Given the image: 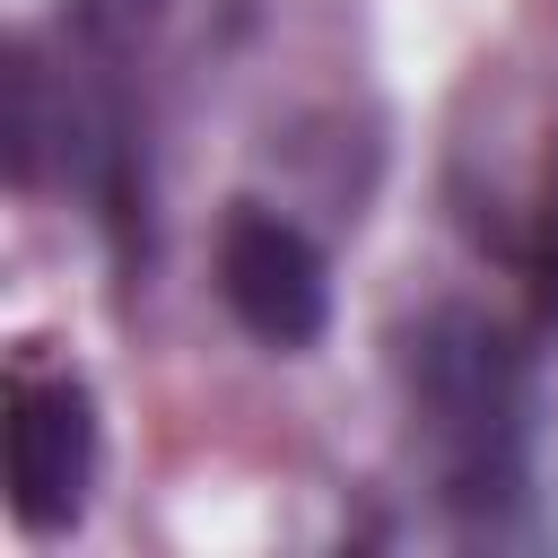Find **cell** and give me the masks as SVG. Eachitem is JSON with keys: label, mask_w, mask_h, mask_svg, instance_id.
<instances>
[{"label": "cell", "mask_w": 558, "mask_h": 558, "mask_svg": "<svg viewBox=\"0 0 558 558\" xmlns=\"http://www.w3.org/2000/svg\"><path fill=\"white\" fill-rule=\"evenodd\" d=\"M401 384L445 471V497L462 514L514 506L523 497V366L506 331H488L480 314H427L401 349Z\"/></svg>", "instance_id": "cell-1"}, {"label": "cell", "mask_w": 558, "mask_h": 558, "mask_svg": "<svg viewBox=\"0 0 558 558\" xmlns=\"http://www.w3.org/2000/svg\"><path fill=\"white\" fill-rule=\"evenodd\" d=\"M218 296L253 340L305 349L323 331V253L270 209H235L218 235Z\"/></svg>", "instance_id": "cell-2"}, {"label": "cell", "mask_w": 558, "mask_h": 558, "mask_svg": "<svg viewBox=\"0 0 558 558\" xmlns=\"http://www.w3.org/2000/svg\"><path fill=\"white\" fill-rule=\"evenodd\" d=\"M87 480H96V418H87V392L61 384V375L17 384V401H9V488H17V523H35V532L78 523Z\"/></svg>", "instance_id": "cell-3"}]
</instances>
